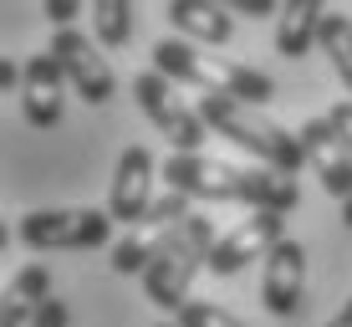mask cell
Listing matches in <instances>:
<instances>
[{
    "mask_svg": "<svg viewBox=\"0 0 352 327\" xmlns=\"http://www.w3.org/2000/svg\"><path fill=\"white\" fill-rule=\"evenodd\" d=\"M159 174L168 179V189L189 200H235L250 210H296L301 204V184L291 174L276 169H240L210 154H168Z\"/></svg>",
    "mask_w": 352,
    "mask_h": 327,
    "instance_id": "6da1fadb",
    "label": "cell"
},
{
    "mask_svg": "<svg viewBox=\"0 0 352 327\" xmlns=\"http://www.w3.org/2000/svg\"><path fill=\"white\" fill-rule=\"evenodd\" d=\"M31 327H67V307L52 297V307H46V312H41V317H36Z\"/></svg>",
    "mask_w": 352,
    "mask_h": 327,
    "instance_id": "603a6c76",
    "label": "cell"
},
{
    "mask_svg": "<svg viewBox=\"0 0 352 327\" xmlns=\"http://www.w3.org/2000/svg\"><path fill=\"white\" fill-rule=\"evenodd\" d=\"M301 292H307V251L301 240H281V246L265 256V271H261V302L276 312V317H291L301 307Z\"/></svg>",
    "mask_w": 352,
    "mask_h": 327,
    "instance_id": "4fadbf2b",
    "label": "cell"
},
{
    "mask_svg": "<svg viewBox=\"0 0 352 327\" xmlns=\"http://www.w3.org/2000/svg\"><path fill=\"white\" fill-rule=\"evenodd\" d=\"M133 98H138L143 118L174 143V154H199L204 149V133L210 128H204L199 107H184V98L174 92V82L164 72H138L133 77Z\"/></svg>",
    "mask_w": 352,
    "mask_h": 327,
    "instance_id": "8992f818",
    "label": "cell"
},
{
    "mask_svg": "<svg viewBox=\"0 0 352 327\" xmlns=\"http://www.w3.org/2000/svg\"><path fill=\"white\" fill-rule=\"evenodd\" d=\"M16 235L31 251H97L113 235V215L92 210V204H82V210H31L21 215Z\"/></svg>",
    "mask_w": 352,
    "mask_h": 327,
    "instance_id": "5b68a950",
    "label": "cell"
},
{
    "mask_svg": "<svg viewBox=\"0 0 352 327\" xmlns=\"http://www.w3.org/2000/svg\"><path fill=\"white\" fill-rule=\"evenodd\" d=\"M199 118H204V128H210V133H220V138H230L235 149L256 154L261 169H276V174H291V179H296V169H307L301 133H286L281 123L261 118V107L204 92V98H199Z\"/></svg>",
    "mask_w": 352,
    "mask_h": 327,
    "instance_id": "3957f363",
    "label": "cell"
},
{
    "mask_svg": "<svg viewBox=\"0 0 352 327\" xmlns=\"http://www.w3.org/2000/svg\"><path fill=\"white\" fill-rule=\"evenodd\" d=\"M67 92H72V82H67V72L52 52H36V56L21 62V113H26L31 128H56L62 123Z\"/></svg>",
    "mask_w": 352,
    "mask_h": 327,
    "instance_id": "30bf717a",
    "label": "cell"
},
{
    "mask_svg": "<svg viewBox=\"0 0 352 327\" xmlns=\"http://www.w3.org/2000/svg\"><path fill=\"white\" fill-rule=\"evenodd\" d=\"M92 31L107 52L128 46L133 36V0H92Z\"/></svg>",
    "mask_w": 352,
    "mask_h": 327,
    "instance_id": "e0dca14e",
    "label": "cell"
},
{
    "mask_svg": "<svg viewBox=\"0 0 352 327\" xmlns=\"http://www.w3.org/2000/svg\"><path fill=\"white\" fill-rule=\"evenodd\" d=\"M159 327H179V322H159Z\"/></svg>",
    "mask_w": 352,
    "mask_h": 327,
    "instance_id": "4316f807",
    "label": "cell"
},
{
    "mask_svg": "<svg viewBox=\"0 0 352 327\" xmlns=\"http://www.w3.org/2000/svg\"><path fill=\"white\" fill-rule=\"evenodd\" d=\"M82 6H87V0H46V21H52L56 31H67V26H72V16H77Z\"/></svg>",
    "mask_w": 352,
    "mask_h": 327,
    "instance_id": "7402d4cb",
    "label": "cell"
},
{
    "mask_svg": "<svg viewBox=\"0 0 352 327\" xmlns=\"http://www.w3.org/2000/svg\"><path fill=\"white\" fill-rule=\"evenodd\" d=\"M153 174H159V164H153V154L143 149V143H128V149L118 154L113 189H107V215H113L123 230H133L143 215H148V204H153Z\"/></svg>",
    "mask_w": 352,
    "mask_h": 327,
    "instance_id": "8fae6325",
    "label": "cell"
},
{
    "mask_svg": "<svg viewBox=\"0 0 352 327\" xmlns=\"http://www.w3.org/2000/svg\"><path fill=\"white\" fill-rule=\"evenodd\" d=\"M327 327H352V297L342 302V307H337L332 312V322H327Z\"/></svg>",
    "mask_w": 352,
    "mask_h": 327,
    "instance_id": "d4e9b609",
    "label": "cell"
},
{
    "mask_svg": "<svg viewBox=\"0 0 352 327\" xmlns=\"http://www.w3.org/2000/svg\"><path fill=\"white\" fill-rule=\"evenodd\" d=\"M168 26H174L184 41H204V46H225L235 36V16L225 6H210V0H168Z\"/></svg>",
    "mask_w": 352,
    "mask_h": 327,
    "instance_id": "5bb4252c",
    "label": "cell"
},
{
    "mask_svg": "<svg viewBox=\"0 0 352 327\" xmlns=\"http://www.w3.org/2000/svg\"><path fill=\"white\" fill-rule=\"evenodd\" d=\"M301 133V149H307V169L322 179V189L332 200H352V154L342 149V138L332 133L327 118H307V123L296 128Z\"/></svg>",
    "mask_w": 352,
    "mask_h": 327,
    "instance_id": "7c38bea8",
    "label": "cell"
},
{
    "mask_svg": "<svg viewBox=\"0 0 352 327\" xmlns=\"http://www.w3.org/2000/svg\"><path fill=\"white\" fill-rule=\"evenodd\" d=\"M286 240V210H256L245 215L230 235H220V246L210 251V276H235L245 271L256 256H271Z\"/></svg>",
    "mask_w": 352,
    "mask_h": 327,
    "instance_id": "ba28073f",
    "label": "cell"
},
{
    "mask_svg": "<svg viewBox=\"0 0 352 327\" xmlns=\"http://www.w3.org/2000/svg\"><path fill=\"white\" fill-rule=\"evenodd\" d=\"M214 246H220L214 215H189V220L164 240V251L153 256V266L143 271V292H148L153 307H164V312L179 317V312L189 307V282L210 266Z\"/></svg>",
    "mask_w": 352,
    "mask_h": 327,
    "instance_id": "277c9868",
    "label": "cell"
},
{
    "mask_svg": "<svg viewBox=\"0 0 352 327\" xmlns=\"http://www.w3.org/2000/svg\"><path fill=\"white\" fill-rule=\"evenodd\" d=\"M0 87H21V67L16 62H0Z\"/></svg>",
    "mask_w": 352,
    "mask_h": 327,
    "instance_id": "cb8c5ba5",
    "label": "cell"
},
{
    "mask_svg": "<svg viewBox=\"0 0 352 327\" xmlns=\"http://www.w3.org/2000/svg\"><path fill=\"white\" fill-rule=\"evenodd\" d=\"M189 215H194V210H189V195H179V189L159 195V200L148 204V215H143L133 230H123V240L113 246V271H118V276H133V271L143 276V271L153 266V256L164 251V240L174 235Z\"/></svg>",
    "mask_w": 352,
    "mask_h": 327,
    "instance_id": "52a82bcc",
    "label": "cell"
},
{
    "mask_svg": "<svg viewBox=\"0 0 352 327\" xmlns=\"http://www.w3.org/2000/svg\"><path fill=\"white\" fill-rule=\"evenodd\" d=\"M317 46L327 52V62H332V72L347 82V92H352V21L347 16H327L322 21V36H317Z\"/></svg>",
    "mask_w": 352,
    "mask_h": 327,
    "instance_id": "ac0fdd59",
    "label": "cell"
},
{
    "mask_svg": "<svg viewBox=\"0 0 352 327\" xmlns=\"http://www.w3.org/2000/svg\"><path fill=\"white\" fill-rule=\"evenodd\" d=\"M46 52L62 62L67 72V82H72V92H77L82 103H92V107H102V103H113V92H118V77H113V67L102 62V52L87 41L82 31H56L52 36V46Z\"/></svg>",
    "mask_w": 352,
    "mask_h": 327,
    "instance_id": "9c48e42d",
    "label": "cell"
},
{
    "mask_svg": "<svg viewBox=\"0 0 352 327\" xmlns=\"http://www.w3.org/2000/svg\"><path fill=\"white\" fill-rule=\"evenodd\" d=\"M327 123H332V133H337V138H342V149L352 154V98H342V103H332V107H327Z\"/></svg>",
    "mask_w": 352,
    "mask_h": 327,
    "instance_id": "ffe728a7",
    "label": "cell"
},
{
    "mask_svg": "<svg viewBox=\"0 0 352 327\" xmlns=\"http://www.w3.org/2000/svg\"><path fill=\"white\" fill-rule=\"evenodd\" d=\"M153 72H164L168 82H189V87L214 92V98H235V103H250V107H265L276 98V82L265 72L245 67V62H230V56H214V52H199L184 36H159L153 41Z\"/></svg>",
    "mask_w": 352,
    "mask_h": 327,
    "instance_id": "7a4b0ae2",
    "label": "cell"
},
{
    "mask_svg": "<svg viewBox=\"0 0 352 327\" xmlns=\"http://www.w3.org/2000/svg\"><path fill=\"white\" fill-rule=\"evenodd\" d=\"M342 220H347V230H352V200L342 204Z\"/></svg>",
    "mask_w": 352,
    "mask_h": 327,
    "instance_id": "484cf974",
    "label": "cell"
},
{
    "mask_svg": "<svg viewBox=\"0 0 352 327\" xmlns=\"http://www.w3.org/2000/svg\"><path fill=\"white\" fill-rule=\"evenodd\" d=\"M52 307V271L46 266H21L6 286V307H0V327H31Z\"/></svg>",
    "mask_w": 352,
    "mask_h": 327,
    "instance_id": "9a60e30c",
    "label": "cell"
},
{
    "mask_svg": "<svg viewBox=\"0 0 352 327\" xmlns=\"http://www.w3.org/2000/svg\"><path fill=\"white\" fill-rule=\"evenodd\" d=\"M210 6L240 10V16H250V21H261V16H281V10H276V0H210Z\"/></svg>",
    "mask_w": 352,
    "mask_h": 327,
    "instance_id": "44dd1931",
    "label": "cell"
},
{
    "mask_svg": "<svg viewBox=\"0 0 352 327\" xmlns=\"http://www.w3.org/2000/svg\"><path fill=\"white\" fill-rule=\"evenodd\" d=\"M179 327H245L235 317V312H225V307H214V302H189L184 312L174 317Z\"/></svg>",
    "mask_w": 352,
    "mask_h": 327,
    "instance_id": "d6986e66",
    "label": "cell"
},
{
    "mask_svg": "<svg viewBox=\"0 0 352 327\" xmlns=\"http://www.w3.org/2000/svg\"><path fill=\"white\" fill-rule=\"evenodd\" d=\"M322 0H281V16H276V52L286 62L307 56L322 36Z\"/></svg>",
    "mask_w": 352,
    "mask_h": 327,
    "instance_id": "2e32d148",
    "label": "cell"
}]
</instances>
